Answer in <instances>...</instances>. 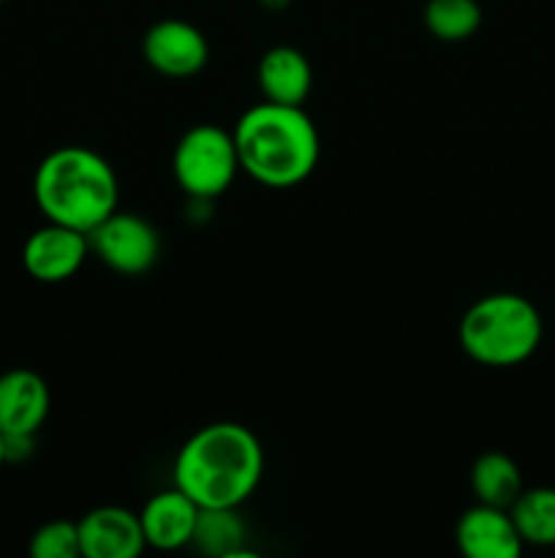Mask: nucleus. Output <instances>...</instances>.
I'll return each mask as SVG.
<instances>
[{
  "mask_svg": "<svg viewBox=\"0 0 555 558\" xmlns=\"http://www.w3.org/2000/svg\"><path fill=\"white\" fill-rule=\"evenodd\" d=\"M261 474V441L239 423L205 425L174 458V488L199 510H237L256 494Z\"/></svg>",
  "mask_w": 555,
  "mask_h": 558,
  "instance_id": "f257e3e1",
  "label": "nucleus"
},
{
  "mask_svg": "<svg viewBox=\"0 0 555 558\" xmlns=\"http://www.w3.org/2000/svg\"><path fill=\"white\" fill-rule=\"evenodd\" d=\"M0 3H5V0H0Z\"/></svg>",
  "mask_w": 555,
  "mask_h": 558,
  "instance_id": "412c9836",
  "label": "nucleus"
},
{
  "mask_svg": "<svg viewBox=\"0 0 555 558\" xmlns=\"http://www.w3.org/2000/svg\"><path fill=\"white\" fill-rule=\"evenodd\" d=\"M542 316L536 305L515 292H495L479 298L462 314L460 347L473 363L484 368H515L542 343Z\"/></svg>",
  "mask_w": 555,
  "mask_h": 558,
  "instance_id": "20e7f679",
  "label": "nucleus"
},
{
  "mask_svg": "<svg viewBox=\"0 0 555 558\" xmlns=\"http://www.w3.org/2000/svg\"><path fill=\"white\" fill-rule=\"evenodd\" d=\"M256 82L264 101L303 107L313 87V69L299 49L272 47L261 54Z\"/></svg>",
  "mask_w": 555,
  "mask_h": 558,
  "instance_id": "ddd939ff",
  "label": "nucleus"
},
{
  "mask_svg": "<svg viewBox=\"0 0 555 558\" xmlns=\"http://www.w3.org/2000/svg\"><path fill=\"white\" fill-rule=\"evenodd\" d=\"M49 387L36 371L14 368L0 376V434L36 436L49 417Z\"/></svg>",
  "mask_w": 555,
  "mask_h": 558,
  "instance_id": "9d476101",
  "label": "nucleus"
},
{
  "mask_svg": "<svg viewBox=\"0 0 555 558\" xmlns=\"http://www.w3.org/2000/svg\"><path fill=\"white\" fill-rule=\"evenodd\" d=\"M172 172L185 196L194 202H212L234 183L239 172L234 136L221 125H194L174 147Z\"/></svg>",
  "mask_w": 555,
  "mask_h": 558,
  "instance_id": "39448f33",
  "label": "nucleus"
},
{
  "mask_svg": "<svg viewBox=\"0 0 555 558\" xmlns=\"http://www.w3.org/2000/svg\"><path fill=\"white\" fill-rule=\"evenodd\" d=\"M286 3L288 0H261V5H267V9H272V11H281Z\"/></svg>",
  "mask_w": 555,
  "mask_h": 558,
  "instance_id": "6ab92c4d",
  "label": "nucleus"
},
{
  "mask_svg": "<svg viewBox=\"0 0 555 558\" xmlns=\"http://www.w3.org/2000/svg\"><path fill=\"white\" fill-rule=\"evenodd\" d=\"M422 22L439 41L457 44L471 38L482 25V9L477 0H428Z\"/></svg>",
  "mask_w": 555,
  "mask_h": 558,
  "instance_id": "dca6fc26",
  "label": "nucleus"
},
{
  "mask_svg": "<svg viewBox=\"0 0 555 558\" xmlns=\"http://www.w3.org/2000/svg\"><path fill=\"white\" fill-rule=\"evenodd\" d=\"M245 526L239 521L237 510H199V521H196L194 543L201 554L207 556H248L243 550Z\"/></svg>",
  "mask_w": 555,
  "mask_h": 558,
  "instance_id": "f3484780",
  "label": "nucleus"
},
{
  "mask_svg": "<svg viewBox=\"0 0 555 558\" xmlns=\"http://www.w3.org/2000/svg\"><path fill=\"white\" fill-rule=\"evenodd\" d=\"M90 254L85 232L47 221L22 245V267L38 283H63L74 278Z\"/></svg>",
  "mask_w": 555,
  "mask_h": 558,
  "instance_id": "6e6552de",
  "label": "nucleus"
},
{
  "mask_svg": "<svg viewBox=\"0 0 555 558\" xmlns=\"http://www.w3.org/2000/svg\"><path fill=\"white\" fill-rule=\"evenodd\" d=\"M199 507L177 488L158 490L139 512L145 543L156 550H180L194 543Z\"/></svg>",
  "mask_w": 555,
  "mask_h": 558,
  "instance_id": "f8f14e48",
  "label": "nucleus"
},
{
  "mask_svg": "<svg viewBox=\"0 0 555 558\" xmlns=\"http://www.w3.org/2000/svg\"><path fill=\"white\" fill-rule=\"evenodd\" d=\"M141 58L169 80H188L199 74L210 60L205 33L185 20H161L147 27L141 38Z\"/></svg>",
  "mask_w": 555,
  "mask_h": 558,
  "instance_id": "0eeeda50",
  "label": "nucleus"
},
{
  "mask_svg": "<svg viewBox=\"0 0 555 558\" xmlns=\"http://www.w3.org/2000/svg\"><path fill=\"white\" fill-rule=\"evenodd\" d=\"M33 558H76L79 548V526L74 521H49L33 532L27 545Z\"/></svg>",
  "mask_w": 555,
  "mask_h": 558,
  "instance_id": "a211bd4d",
  "label": "nucleus"
},
{
  "mask_svg": "<svg viewBox=\"0 0 555 558\" xmlns=\"http://www.w3.org/2000/svg\"><path fill=\"white\" fill-rule=\"evenodd\" d=\"M455 543L468 558H517L522 554V539L509 510L479 501L457 521Z\"/></svg>",
  "mask_w": 555,
  "mask_h": 558,
  "instance_id": "9b49d317",
  "label": "nucleus"
},
{
  "mask_svg": "<svg viewBox=\"0 0 555 558\" xmlns=\"http://www.w3.org/2000/svg\"><path fill=\"white\" fill-rule=\"evenodd\" d=\"M79 548L85 558H136L147 548L139 512L103 505L76 521Z\"/></svg>",
  "mask_w": 555,
  "mask_h": 558,
  "instance_id": "1a4fd4ad",
  "label": "nucleus"
},
{
  "mask_svg": "<svg viewBox=\"0 0 555 558\" xmlns=\"http://www.w3.org/2000/svg\"><path fill=\"white\" fill-rule=\"evenodd\" d=\"M522 545L553 548L555 545V488H522L509 507Z\"/></svg>",
  "mask_w": 555,
  "mask_h": 558,
  "instance_id": "2eb2a0df",
  "label": "nucleus"
},
{
  "mask_svg": "<svg viewBox=\"0 0 555 558\" xmlns=\"http://www.w3.org/2000/svg\"><path fill=\"white\" fill-rule=\"evenodd\" d=\"M90 254L118 276H145L161 256V238L147 218L114 210L87 232Z\"/></svg>",
  "mask_w": 555,
  "mask_h": 558,
  "instance_id": "423d86ee",
  "label": "nucleus"
},
{
  "mask_svg": "<svg viewBox=\"0 0 555 558\" xmlns=\"http://www.w3.org/2000/svg\"><path fill=\"white\" fill-rule=\"evenodd\" d=\"M5 441H3V434H0V472H3V466H5Z\"/></svg>",
  "mask_w": 555,
  "mask_h": 558,
  "instance_id": "aec40b11",
  "label": "nucleus"
},
{
  "mask_svg": "<svg viewBox=\"0 0 555 558\" xmlns=\"http://www.w3.org/2000/svg\"><path fill=\"white\" fill-rule=\"evenodd\" d=\"M471 490L479 505L509 510L522 494L520 466L506 452H482L471 466Z\"/></svg>",
  "mask_w": 555,
  "mask_h": 558,
  "instance_id": "4468645a",
  "label": "nucleus"
},
{
  "mask_svg": "<svg viewBox=\"0 0 555 558\" xmlns=\"http://www.w3.org/2000/svg\"><path fill=\"white\" fill-rule=\"evenodd\" d=\"M33 199L47 221L90 232L120 205V183L101 153L63 145L47 153L33 174Z\"/></svg>",
  "mask_w": 555,
  "mask_h": 558,
  "instance_id": "7ed1b4c3",
  "label": "nucleus"
},
{
  "mask_svg": "<svg viewBox=\"0 0 555 558\" xmlns=\"http://www.w3.org/2000/svg\"><path fill=\"white\" fill-rule=\"evenodd\" d=\"M239 172L267 189L305 183L319 167V129L303 107L261 101L245 109L232 131Z\"/></svg>",
  "mask_w": 555,
  "mask_h": 558,
  "instance_id": "f03ea898",
  "label": "nucleus"
}]
</instances>
